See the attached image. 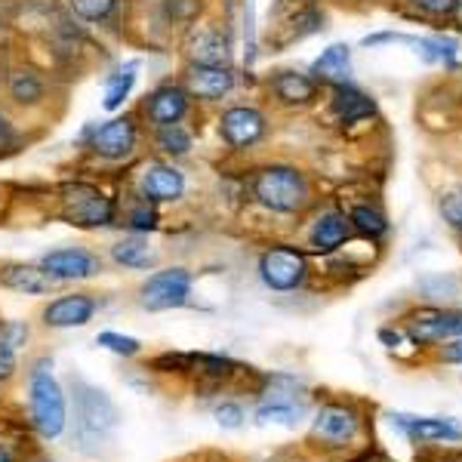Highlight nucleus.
I'll use <instances>...</instances> for the list:
<instances>
[{"mask_svg":"<svg viewBox=\"0 0 462 462\" xmlns=\"http://www.w3.org/2000/svg\"><path fill=\"white\" fill-rule=\"evenodd\" d=\"M394 426L420 441H459L462 426L453 420H426V416H394Z\"/></svg>","mask_w":462,"mask_h":462,"instance_id":"17","label":"nucleus"},{"mask_svg":"<svg viewBox=\"0 0 462 462\" xmlns=\"http://www.w3.org/2000/svg\"><path fill=\"white\" fill-rule=\"evenodd\" d=\"M185 111H189V89L173 87V84L158 87L145 102V115L154 126L179 124L185 117Z\"/></svg>","mask_w":462,"mask_h":462,"instance_id":"12","label":"nucleus"},{"mask_svg":"<svg viewBox=\"0 0 462 462\" xmlns=\"http://www.w3.org/2000/svg\"><path fill=\"white\" fill-rule=\"evenodd\" d=\"M441 210H444L447 219H450V226L462 228V195H450V198H444Z\"/></svg>","mask_w":462,"mask_h":462,"instance_id":"37","label":"nucleus"},{"mask_svg":"<svg viewBox=\"0 0 462 462\" xmlns=\"http://www.w3.org/2000/svg\"><path fill=\"white\" fill-rule=\"evenodd\" d=\"M235 87V74L228 71V65H191L189 71V93H195L198 99H222Z\"/></svg>","mask_w":462,"mask_h":462,"instance_id":"16","label":"nucleus"},{"mask_svg":"<svg viewBox=\"0 0 462 462\" xmlns=\"http://www.w3.org/2000/svg\"><path fill=\"white\" fill-rule=\"evenodd\" d=\"M410 4L431 13V16H450V13H457V0H410Z\"/></svg>","mask_w":462,"mask_h":462,"instance_id":"35","label":"nucleus"},{"mask_svg":"<svg viewBox=\"0 0 462 462\" xmlns=\"http://www.w3.org/2000/svg\"><path fill=\"white\" fill-rule=\"evenodd\" d=\"M379 339H383V342H389V346H398V342H401L398 333H392V330H383V333H379Z\"/></svg>","mask_w":462,"mask_h":462,"instance_id":"40","label":"nucleus"},{"mask_svg":"<svg viewBox=\"0 0 462 462\" xmlns=\"http://www.w3.org/2000/svg\"><path fill=\"white\" fill-rule=\"evenodd\" d=\"M189 56L195 65H226L228 43L222 34L210 32V28H200V32L191 34V41H189Z\"/></svg>","mask_w":462,"mask_h":462,"instance_id":"20","label":"nucleus"},{"mask_svg":"<svg viewBox=\"0 0 462 462\" xmlns=\"http://www.w3.org/2000/svg\"><path fill=\"white\" fill-rule=\"evenodd\" d=\"M16 444L19 441L0 435V462H32V459H22V450H19Z\"/></svg>","mask_w":462,"mask_h":462,"instance_id":"38","label":"nucleus"},{"mask_svg":"<svg viewBox=\"0 0 462 462\" xmlns=\"http://www.w3.org/2000/svg\"><path fill=\"white\" fill-rule=\"evenodd\" d=\"M62 216L78 228H106L115 222V200L102 195L99 189L74 182L62 189Z\"/></svg>","mask_w":462,"mask_h":462,"instance_id":"4","label":"nucleus"},{"mask_svg":"<svg viewBox=\"0 0 462 462\" xmlns=\"http://www.w3.org/2000/svg\"><path fill=\"white\" fill-rule=\"evenodd\" d=\"M158 148L170 158H185L191 152V133L182 124L158 126Z\"/></svg>","mask_w":462,"mask_h":462,"instance_id":"25","label":"nucleus"},{"mask_svg":"<svg viewBox=\"0 0 462 462\" xmlns=\"http://www.w3.org/2000/svg\"><path fill=\"white\" fill-rule=\"evenodd\" d=\"M139 191L152 204H167L185 195V176L179 173L173 163H148L139 173Z\"/></svg>","mask_w":462,"mask_h":462,"instance_id":"11","label":"nucleus"},{"mask_svg":"<svg viewBox=\"0 0 462 462\" xmlns=\"http://www.w3.org/2000/svg\"><path fill=\"white\" fill-rule=\"evenodd\" d=\"M89 145H93V152L106 161L130 158L133 148H136V124H133V117H115V121L96 126Z\"/></svg>","mask_w":462,"mask_h":462,"instance_id":"10","label":"nucleus"},{"mask_svg":"<svg viewBox=\"0 0 462 462\" xmlns=\"http://www.w3.org/2000/svg\"><path fill=\"white\" fill-rule=\"evenodd\" d=\"M333 111H337L339 121L352 124V121H361V117L374 115V102H370L361 89H355L348 84H339L337 93H333Z\"/></svg>","mask_w":462,"mask_h":462,"instance_id":"22","label":"nucleus"},{"mask_svg":"<svg viewBox=\"0 0 462 462\" xmlns=\"http://www.w3.org/2000/svg\"><path fill=\"white\" fill-rule=\"evenodd\" d=\"M69 4L84 22H102L115 10V0H69Z\"/></svg>","mask_w":462,"mask_h":462,"instance_id":"30","label":"nucleus"},{"mask_svg":"<svg viewBox=\"0 0 462 462\" xmlns=\"http://www.w3.org/2000/svg\"><path fill=\"white\" fill-rule=\"evenodd\" d=\"M315 435L327 444H346L357 435V416L342 404L320 407L315 420Z\"/></svg>","mask_w":462,"mask_h":462,"instance_id":"15","label":"nucleus"},{"mask_svg":"<svg viewBox=\"0 0 462 462\" xmlns=\"http://www.w3.org/2000/svg\"><path fill=\"white\" fill-rule=\"evenodd\" d=\"M272 89L284 106H305V102L315 99L318 84L309 78V74L300 71H281L278 78L272 80Z\"/></svg>","mask_w":462,"mask_h":462,"instance_id":"19","label":"nucleus"},{"mask_svg":"<svg viewBox=\"0 0 462 462\" xmlns=\"http://www.w3.org/2000/svg\"><path fill=\"white\" fill-rule=\"evenodd\" d=\"M126 228L133 235H148V231L158 228V210L152 207V200H143V204H136L126 213Z\"/></svg>","mask_w":462,"mask_h":462,"instance_id":"28","label":"nucleus"},{"mask_svg":"<svg viewBox=\"0 0 462 462\" xmlns=\"http://www.w3.org/2000/svg\"><path fill=\"white\" fill-rule=\"evenodd\" d=\"M111 259L124 268H148V265H154V250L148 247L145 237L133 235V237H124V241H117L115 247H111Z\"/></svg>","mask_w":462,"mask_h":462,"instance_id":"23","label":"nucleus"},{"mask_svg":"<svg viewBox=\"0 0 462 462\" xmlns=\"http://www.w3.org/2000/svg\"><path fill=\"white\" fill-rule=\"evenodd\" d=\"M96 346L108 348V352H115L121 357H136L143 352V342L133 339V337H124V333H115V330H102L99 337H96Z\"/></svg>","mask_w":462,"mask_h":462,"instance_id":"27","label":"nucleus"},{"mask_svg":"<svg viewBox=\"0 0 462 462\" xmlns=\"http://www.w3.org/2000/svg\"><path fill=\"white\" fill-rule=\"evenodd\" d=\"M348 237V222L339 213H324L311 228V250L315 253H333L346 244Z\"/></svg>","mask_w":462,"mask_h":462,"instance_id":"21","label":"nucleus"},{"mask_svg":"<svg viewBox=\"0 0 462 462\" xmlns=\"http://www.w3.org/2000/svg\"><path fill=\"white\" fill-rule=\"evenodd\" d=\"M6 130H10V126H6V121H4V115H0V139L6 136Z\"/></svg>","mask_w":462,"mask_h":462,"instance_id":"41","label":"nucleus"},{"mask_svg":"<svg viewBox=\"0 0 462 462\" xmlns=\"http://www.w3.org/2000/svg\"><path fill=\"white\" fill-rule=\"evenodd\" d=\"M191 296V272L185 268H163V272L148 274L139 287V305L145 311H170L189 305Z\"/></svg>","mask_w":462,"mask_h":462,"instance_id":"5","label":"nucleus"},{"mask_svg":"<svg viewBox=\"0 0 462 462\" xmlns=\"http://www.w3.org/2000/svg\"><path fill=\"white\" fill-rule=\"evenodd\" d=\"M96 309H99L96 296L65 293V296H59V300L43 305L41 320H43V327H50V330H71V327H87L89 320H93Z\"/></svg>","mask_w":462,"mask_h":462,"instance_id":"8","label":"nucleus"},{"mask_svg":"<svg viewBox=\"0 0 462 462\" xmlns=\"http://www.w3.org/2000/svg\"><path fill=\"white\" fill-rule=\"evenodd\" d=\"M453 337H462V311H422L410 320L413 342H441Z\"/></svg>","mask_w":462,"mask_h":462,"instance_id":"13","label":"nucleus"},{"mask_svg":"<svg viewBox=\"0 0 462 462\" xmlns=\"http://www.w3.org/2000/svg\"><path fill=\"white\" fill-rule=\"evenodd\" d=\"M19 364H16V348L0 342V385H6L13 376H16Z\"/></svg>","mask_w":462,"mask_h":462,"instance_id":"34","label":"nucleus"},{"mask_svg":"<svg viewBox=\"0 0 462 462\" xmlns=\"http://www.w3.org/2000/svg\"><path fill=\"white\" fill-rule=\"evenodd\" d=\"M28 416L41 438L53 441L69 426V407H65V392L53 376V361L41 357L28 370Z\"/></svg>","mask_w":462,"mask_h":462,"instance_id":"2","label":"nucleus"},{"mask_svg":"<svg viewBox=\"0 0 462 462\" xmlns=\"http://www.w3.org/2000/svg\"><path fill=\"white\" fill-rule=\"evenodd\" d=\"M216 420H219V426H222V429H237V426L244 422V407L226 401V404L216 407Z\"/></svg>","mask_w":462,"mask_h":462,"instance_id":"33","label":"nucleus"},{"mask_svg":"<svg viewBox=\"0 0 462 462\" xmlns=\"http://www.w3.org/2000/svg\"><path fill=\"white\" fill-rule=\"evenodd\" d=\"M41 268L53 281H89L102 272V259L93 250L84 247H62V250H50L41 259Z\"/></svg>","mask_w":462,"mask_h":462,"instance_id":"7","label":"nucleus"},{"mask_svg":"<svg viewBox=\"0 0 462 462\" xmlns=\"http://www.w3.org/2000/svg\"><path fill=\"white\" fill-rule=\"evenodd\" d=\"M311 74L318 80H327V84H348V74H352V53H348L346 43H333L324 53L315 59L311 65Z\"/></svg>","mask_w":462,"mask_h":462,"instance_id":"18","label":"nucleus"},{"mask_svg":"<svg viewBox=\"0 0 462 462\" xmlns=\"http://www.w3.org/2000/svg\"><path fill=\"white\" fill-rule=\"evenodd\" d=\"M136 87V65H124L121 71H115L106 84V108L117 111L126 102V96Z\"/></svg>","mask_w":462,"mask_h":462,"instance_id":"24","label":"nucleus"},{"mask_svg":"<svg viewBox=\"0 0 462 462\" xmlns=\"http://www.w3.org/2000/svg\"><path fill=\"white\" fill-rule=\"evenodd\" d=\"M71 401H74V444L80 453L96 457L102 444L111 441V435L121 426V410L102 389L84 383V379H71Z\"/></svg>","mask_w":462,"mask_h":462,"instance_id":"1","label":"nucleus"},{"mask_svg":"<svg viewBox=\"0 0 462 462\" xmlns=\"http://www.w3.org/2000/svg\"><path fill=\"white\" fill-rule=\"evenodd\" d=\"M253 191H256L259 204L274 213H296L309 200V185H305L302 173H296L293 167L263 170L256 185H253Z\"/></svg>","mask_w":462,"mask_h":462,"instance_id":"3","label":"nucleus"},{"mask_svg":"<svg viewBox=\"0 0 462 462\" xmlns=\"http://www.w3.org/2000/svg\"><path fill=\"white\" fill-rule=\"evenodd\" d=\"M219 136L231 148H250L265 136V115L250 106H235L219 117Z\"/></svg>","mask_w":462,"mask_h":462,"instance_id":"9","label":"nucleus"},{"mask_svg":"<svg viewBox=\"0 0 462 462\" xmlns=\"http://www.w3.org/2000/svg\"><path fill=\"white\" fill-rule=\"evenodd\" d=\"M198 10H200L198 0H170V16L179 22H191L198 16Z\"/></svg>","mask_w":462,"mask_h":462,"instance_id":"36","label":"nucleus"},{"mask_svg":"<svg viewBox=\"0 0 462 462\" xmlns=\"http://www.w3.org/2000/svg\"><path fill=\"white\" fill-rule=\"evenodd\" d=\"M457 16H459V22H462V0H457Z\"/></svg>","mask_w":462,"mask_h":462,"instance_id":"42","label":"nucleus"},{"mask_svg":"<svg viewBox=\"0 0 462 462\" xmlns=\"http://www.w3.org/2000/svg\"><path fill=\"white\" fill-rule=\"evenodd\" d=\"M0 287L25 296H43L56 287V281L41 265L10 263V265H0Z\"/></svg>","mask_w":462,"mask_h":462,"instance_id":"14","label":"nucleus"},{"mask_svg":"<svg viewBox=\"0 0 462 462\" xmlns=\"http://www.w3.org/2000/svg\"><path fill=\"white\" fill-rule=\"evenodd\" d=\"M352 222L357 231H364V235H385L389 231V222H385V216L374 210V207H355L352 210Z\"/></svg>","mask_w":462,"mask_h":462,"instance_id":"29","label":"nucleus"},{"mask_svg":"<svg viewBox=\"0 0 462 462\" xmlns=\"http://www.w3.org/2000/svg\"><path fill=\"white\" fill-rule=\"evenodd\" d=\"M10 96L19 102V106H34V102L43 99V80L32 71H19L13 74L10 80Z\"/></svg>","mask_w":462,"mask_h":462,"instance_id":"26","label":"nucleus"},{"mask_svg":"<svg viewBox=\"0 0 462 462\" xmlns=\"http://www.w3.org/2000/svg\"><path fill=\"white\" fill-rule=\"evenodd\" d=\"M256 420L259 422H281V426H293V422L300 420V407L281 404V401H272V404L259 407Z\"/></svg>","mask_w":462,"mask_h":462,"instance_id":"31","label":"nucleus"},{"mask_svg":"<svg viewBox=\"0 0 462 462\" xmlns=\"http://www.w3.org/2000/svg\"><path fill=\"white\" fill-rule=\"evenodd\" d=\"M305 274H309L305 256L293 247H272L259 259V278H263L265 287L278 290V293L296 290L305 281Z\"/></svg>","mask_w":462,"mask_h":462,"instance_id":"6","label":"nucleus"},{"mask_svg":"<svg viewBox=\"0 0 462 462\" xmlns=\"http://www.w3.org/2000/svg\"><path fill=\"white\" fill-rule=\"evenodd\" d=\"M444 357H447V361L462 364V339H457L453 346H447V348H444Z\"/></svg>","mask_w":462,"mask_h":462,"instance_id":"39","label":"nucleus"},{"mask_svg":"<svg viewBox=\"0 0 462 462\" xmlns=\"http://www.w3.org/2000/svg\"><path fill=\"white\" fill-rule=\"evenodd\" d=\"M0 342H6V346L19 348L28 342V327L22 324V320H4L0 324Z\"/></svg>","mask_w":462,"mask_h":462,"instance_id":"32","label":"nucleus"}]
</instances>
